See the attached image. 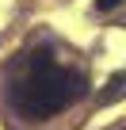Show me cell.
Masks as SVG:
<instances>
[{
	"label": "cell",
	"mask_w": 126,
	"mask_h": 130,
	"mask_svg": "<svg viewBox=\"0 0 126 130\" xmlns=\"http://www.w3.org/2000/svg\"><path fill=\"white\" fill-rule=\"evenodd\" d=\"M88 88V77L80 69L61 65L50 50H31L15 61L8 103L23 119H53L65 107H73Z\"/></svg>",
	"instance_id": "1"
},
{
	"label": "cell",
	"mask_w": 126,
	"mask_h": 130,
	"mask_svg": "<svg viewBox=\"0 0 126 130\" xmlns=\"http://www.w3.org/2000/svg\"><path fill=\"white\" fill-rule=\"evenodd\" d=\"M126 96V73H115L111 80H107V92H99V103H115V100H122Z\"/></svg>",
	"instance_id": "2"
},
{
	"label": "cell",
	"mask_w": 126,
	"mask_h": 130,
	"mask_svg": "<svg viewBox=\"0 0 126 130\" xmlns=\"http://www.w3.org/2000/svg\"><path fill=\"white\" fill-rule=\"evenodd\" d=\"M118 4H122V0H96V8H99V12H111V8H118Z\"/></svg>",
	"instance_id": "3"
}]
</instances>
